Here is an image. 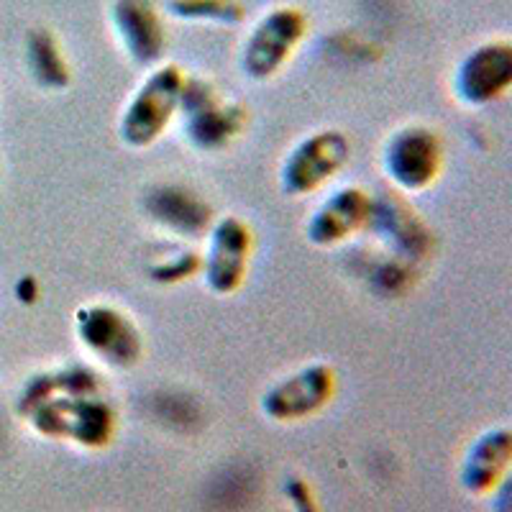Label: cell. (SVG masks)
Wrapping results in <instances>:
<instances>
[{
    "instance_id": "6da1fadb",
    "label": "cell",
    "mask_w": 512,
    "mask_h": 512,
    "mask_svg": "<svg viewBox=\"0 0 512 512\" xmlns=\"http://www.w3.org/2000/svg\"><path fill=\"white\" fill-rule=\"evenodd\" d=\"M18 400V413L44 436L70 438L80 446H103L116 428L113 408L98 395L95 374L85 369L44 374Z\"/></svg>"
},
{
    "instance_id": "7a4b0ae2",
    "label": "cell",
    "mask_w": 512,
    "mask_h": 512,
    "mask_svg": "<svg viewBox=\"0 0 512 512\" xmlns=\"http://www.w3.org/2000/svg\"><path fill=\"white\" fill-rule=\"evenodd\" d=\"M185 80V72L175 64H164L149 72L134 98L128 100L121 118V139L128 146H149L167 131L169 121L180 111Z\"/></svg>"
},
{
    "instance_id": "3957f363",
    "label": "cell",
    "mask_w": 512,
    "mask_h": 512,
    "mask_svg": "<svg viewBox=\"0 0 512 512\" xmlns=\"http://www.w3.org/2000/svg\"><path fill=\"white\" fill-rule=\"evenodd\" d=\"M305 31H308V18L297 8H274L259 18L241 49L244 75L251 80H267L277 75L300 47Z\"/></svg>"
},
{
    "instance_id": "277c9868",
    "label": "cell",
    "mask_w": 512,
    "mask_h": 512,
    "mask_svg": "<svg viewBox=\"0 0 512 512\" xmlns=\"http://www.w3.org/2000/svg\"><path fill=\"white\" fill-rule=\"evenodd\" d=\"M180 111L185 116V134L203 152H216L231 144L246 123V111L226 103L216 88L203 80H185Z\"/></svg>"
},
{
    "instance_id": "5b68a950",
    "label": "cell",
    "mask_w": 512,
    "mask_h": 512,
    "mask_svg": "<svg viewBox=\"0 0 512 512\" xmlns=\"http://www.w3.org/2000/svg\"><path fill=\"white\" fill-rule=\"evenodd\" d=\"M382 164L397 190L408 195L428 190L443 169L441 139L425 126L400 128L387 139Z\"/></svg>"
},
{
    "instance_id": "8992f818",
    "label": "cell",
    "mask_w": 512,
    "mask_h": 512,
    "mask_svg": "<svg viewBox=\"0 0 512 512\" xmlns=\"http://www.w3.org/2000/svg\"><path fill=\"white\" fill-rule=\"evenodd\" d=\"M351 146L338 131H318L292 149L282 164V187L290 195H310L331 182L349 162Z\"/></svg>"
},
{
    "instance_id": "52a82bcc",
    "label": "cell",
    "mask_w": 512,
    "mask_h": 512,
    "mask_svg": "<svg viewBox=\"0 0 512 512\" xmlns=\"http://www.w3.org/2000/svg\"><path fill=\"white\" fill-rule=\"evenodd\" d=\"M77 336L108 367H131L144 351L139 328L113 305H88L77 313Z\"/></svg>"
},
{
    "instance_id": "ba28073f",
    "label": "cell",
    "mask_w": 512,
    "mask_h": 512,
    "mask_svg": "<svg viewBox=\"0 0 512 512\" xmlns=\"http://www.w3.org/2000/svg\"><path fill=\"white\" fill-rule=\"evenodd\" d=\"M512 85V47L507 41H487L466 54L456 67L454 95L469 108L500 100Z\"/></svg>"
},
{
    "instance_id": "9c48e42d",
    "label": "cell",
    "mask_w": 512,
    "mask_h": 512,
    "mask_svg": "<svg viewBox=\"0 0 512 512\" xmlns=\"http://www.w3.org/2000/svg\"><path fill=\"white\" fill-rule=\"evenodd\" d=\"M251 228L239 218H223L213 226L208 239V251L203 259V274L208 287L216 295H231L241 287L251 259Z\"/></svg>"
},
{
    "instance_id": "30bf717a",
    "label": "cell",
    "mask_w": 512,
    "mask_h": 512,
    "mask_svg": "<svg viewBox=\"0 0 512 512\" xmlns=\"http://www.w3.org/2000/svg\"><path fill=\"white\" fill-rule=\"evenodd\" d=\"M336 374L328 364H310L290 377L280 379L262 397V410L274 420L295 423L318 413L333 397Z\"/></svg>"
},
{
    "instance_id": "8fae6325",
    "label": "cell",
    "mask_w": 512,
    "mask_h": 512,
    "mask_svg": "<svg viewBox=\"0 0 512 512\" xmlns=\"http://www.w3.org/2000/svg\"><path fill=\"white\" fill-rule=\"evenodd\" d=\"M374 200L361 187H344L331 192L315 208L308 223V239L318 246H336L369 226Z\"/></svg>"
},
{
    "instance_id": "7c38bea8",
    "label": "cell",
    "mask_w": 512,
    "mask_h": 512,
    "mask_svg": "<svg viewBox=\"0 0 512 512\" xmlns=\"http://www.w3.org/2000/svg\"><path fill=\"white\" fill-rule=\"evenodd\" d=\"M111 21L123 49L136 64L152 67L159 62L167 36L152 0H116L111 8Z\"/></svg>"
},
{
    "instance_id": "4fadbf2b",
    "label": "cell",
    "mask_w": 512,
    "mask_h": 512,
    "mask_svg": "<svg viewBox=\"0 0 512 512\" xmlns=\"http://www.w3.org/2000/svg\"><path fill=\"white\" fill-rule=\"evenodd\" d=\"M512 456L510 433L505 428L500 431H487L482 438H477L464 461V472H461V482L469 492H487L500 482L505 474L507 464Z\"/></svg>"
},
{
    "instance_id": "5bb4252c",
    "label": "cell",
    "mask_w": 512,
    "mask_h": 512,
    "mask_svg": "<svg viewBox=\"0 0 512 512\" xmlns=\"http://www.w3.org/2000/svg\"><path fill=\"white\" fill-rule=\"evenodd\" d=\"M26 62L39 85L49 90H59L70 82V67L64 62L57 39L47 29L31 31L26 39Z\"/></svg>"
},
{
    "instance_id": "9a60e30c",
    "label": "cell",
    "mask_w": 512,
    "mask_h": 512,
    "mask_svg": "<svg viewBox=\"0 0 512 512\" xmlns=\"http://www.w3.org/2000/svg\"><path fill=\"white\" fill-rule=\"evenodd\" d=\"M152 216L180 233H198L208 223V208L180 187H162L152 200Z\"/></svg>"
},
{
    "instance_id": "2e32d148",
    "label": "cell",
    "mask_w": 512,
    "mask_h": 512,
    "mask_svg": "<svg viewBox=\"0 0 512 512\" xmlns=\"http://www.w3.org/2000/svg\"><path fill=\"white\" fill-rule=\"evenodd\" d=\"M384 233H390L395 246L405 249L408 254H418L425 246V231L423 223L418 221L413 210H408L402 203H390V200H379L372 205V218Z\"/></svg>"
},
{
    "instance_id": "e0dca14e",
    "label": "cell",
    "mask_w": 512,
    "mask_h": 512,
    "mask_svg": "<svg viewBox=\"0 0 512 512\" xmlns=\"http://www.w3.org/2000/svg\"><path fill=\"white\" fill-rule=\"evenodd\" d=\"M169 13L187 21H216L239 24L244 11L233 0H169Z\"/></svg>"
},
{
    "instance_id": "ac0fdd59",
    "label": "cell",
    "mask_w": 512,
    "mask_h": 512,
    "mask_svg": "<svg viewBox=\"0 0 512 512\" xmlns=\"http://www.w3.org/2000/svg\"><path fill=\"white\" fill-rule=\"evenodd\" d=\"M287 497L292 500L295 512H318V507H315V502H313V495H310L308 484L300 482V479H292V482L287 484Z\"/></svg>"
}]
</instances>
